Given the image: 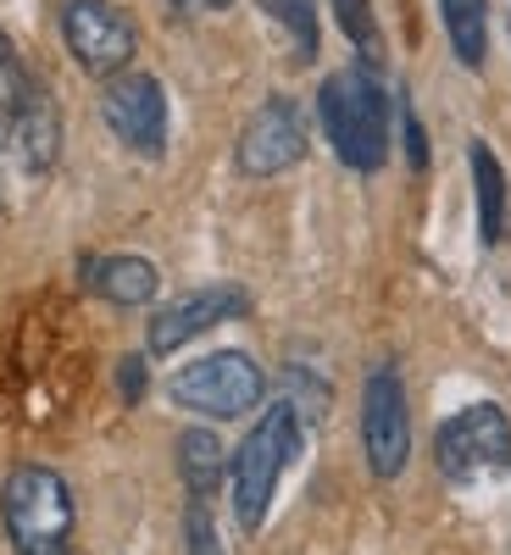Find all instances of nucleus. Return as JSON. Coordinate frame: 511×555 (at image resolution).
<instances>
[{"mask_svg": "<svg viewBox=\"0 0 511 555\" xmlns=\"http://www.w3.org/2000/svg\"><path fill=\"white\" fill-rule=\"evenodd\" d=\"M7 151L23 172H51L56 151H62V122L56 106L39 83H28L23 73H12V101H7Z\"/></svg>", "mask_w": 511, "mask_h": 555, "instance_id": "obj_11", "label": "nucleus"}, {"mask_svg": "<svg viewBox=\"0 0 511 555\" xmlns=\"http://www.w3.org/2000/svg\"><path fill=\"white\" fill-rule=\"evenodd\" d=\"M439 17H445L456 62L468 73H484V62H489V0H439Z\"/></svg>", "mask_w": 511, "mask_h": 555, "instance_id": "obj_13", "label": "nucleus"}, {"mask_svg": "<svg viewBox=\"0 0 511 555\" xmlns=\"http://www.w3.org/2000/svg\"><path fill=\"white\" fill-rule=\"evenodd\" d=\"M317 117L334 156L350 172H379L389 162V95L373 67L329 73L317 89Z\"/></svg>", "mask_w": 511, "mask_h": 555, "instance_id": "obj_1", "label": "nucleus"}, {"mask_svg": "<svg viewBox=\"0 0 511 555\" xmlns=\"http://www.w3.org/2000/svg\"><path fill=\"white\" fill-rule=\"evenodd\" d=\"M261 12L290 34L295 62H317V0H261Z\"/></svg>", "mask_w": 511, "mask_h": 555, "instance_id": "obj_17", "label": "nucleus"}, {"mask_svg": "<svg viewBox=\"0 0 511 555\" xmlns=\"http://www.w3.org/2000/svg\"><path fill=\"white\" fill-rule=\"evenodd\" d=\"M62 39H67L73 62L89 78L128 73V62L139 51V34H133L128 12L112 7V0H67V7H62Z\"/></svg>", "mask_w": 511, "mask_h": 555, "instance_id": "obj_7", "label": "nucleus"}, {"mask_svg": "<svg viewBox=\"0 0 511 555\" xmlns=\"http://www.w3.org/2000/svg\"><path fill=\"white\" fill-rule=\"evenodd\" d=\"M173 405L195 411V416H212V423H234V416L256 411L261 395H267V373L245 356V350H217V356H201L190 366H178L173 384H167Z\"/></svg>", "mask_w": 511, "mask_h": 555, "instance_id": "obj_4", "label": "nucleus"}, {"mask_svg": "<svg viewBox=\"0 0 511 555\" xmlns=\"http://www.w3.org/2000/svg\"><path fill=\"white\" fill-rule=\"evenodd\" d=\"M468 162H473V190H478V240L500 245L506 240V167L484 139L468 145Z\"/></svg>", "mask_w": 511, "mask_h": 555, "instance_id": "obj_14", "label": "nucleus"}, {"mask_svg": "<svg viewBox=\"0 0 511 555\" xmlns=\"http://www.w3.org/2000/svg\"><path fill=\"white\" fill-rule=\"evenodd\" d=\"M311 145V133H306V117L290 95H272L251 112V122L240 128V145H234V167L245 178H278V172H290Z\"/></svg>", "mask_w": 511, "mask_h": 555, "instance_id": "obj_9", "label": "nucleus"}, {"mask_svg": "<svg viewBox=\"0 0 511 555\" xmlns=\"http://www.w3.org/2000/svg\"><path fill=\"white\" fill-rule=\"evenodd\" d=\"M434 461L450 483H473L484 473L511 467V416L495 400H478L468 411H456L450 423L434 434Z\"/></svg>", "mask_w": 511, "mask_h": 555, "instance_id": "obj_5", "label": "nucleus"}, {"mask_svg": "<svg viewBox=\"0 0 511 555\" xmlns=\"http://www.w3.org/2000/svg\"><path fill=\"white\" fill-rule=\"evenodd\" d=\"M400 139H406V162L423 172L429 167V133H423V122H417V112L406 106V95H400Z\"/></svg>", "mask_w": 511, "mask_h": 555, "instance_id": "obj_19", "label": "nucleus"}, {"mask_svg": "<svg viewBox=\"0 0 511 555\" xmlns=\"http://www.w3.org/2000/svg\"><path fill=\"white\" fill-rule=\"evenodd\" d=\"M117 384H123V400H139V395H145V361H139V356L117 361Z\"/></svg>", "mask_w": 511, "mask_h": 555, "instance_id": "obj_20", "label": "nucleus"}, {"mask_svg": "<svg viewBox=\"0 0 511 555\" xmlns=\"http://www.w3.org/2000/svg\"><path fill=\"white\" fill-rule=\"evenodd\" d=\"M361 450H367L373 478H400L411 461V405L389 361L373 366L361 384Z\"/></svg>", "mask_w": 511, "mask_h": 555, "instance_id": "obj_6", "label": "nucleus"}, {"mask_svg": "<svg viewBox=\"0 0 511 555\" xmlns=\"http://www.w3.org/2000/svg\"><path fill=\"white\" fill-rule=\"evenodd\" d=\"M101 117L133 156H162L167 151V89L151 73H117L101 89Z\"/></svg>", "mask_w": 511, "mask_h": 555, "instance_id": "obj_8", "label": "nucleus"}, {"mask_svg": "<svg viewBox=\"0 0 511 555\" xmlns=\"http://www.w3.org/2000/svg\"><path fill=\"white\" fill-rule=\"evenodd\" d=\"M173 450H178V478L190 483V500H206V494L222 483V473H228L222 439H217L212 428H183Z\"/></svg>", "mask_w": 511, "mask_h": 555, "instance_id": "obj_15", "label": "nucleus"}, {"mask_svg": "<svg viewBox=\"0 0 511 555\" xmlns=\"http://www.w3.org/2000/svg\"><path fill=\"white\" fill-rule=\"evenodd\" d=\"M183 550L190 555H228L222 539H217V522L206 512V500H190V512H183Z\"/></svg>", "mask_w": 511, "mask_h": 555, "instance_id": "obj_18", "label": "nucleus"}, {"mask_svg": "<svg viewBox=\"0 0 511 555\" xmlns=\"http://www.w3.org/2000/svg\"><path fill=\"white\" fill-rule=\"evenodd\" d=\"M84 284L95 289L101 300L133 311V306H151L162 289V272L145 256H106V261H84Z\"/></svg>", "mask_w": 511, "mask_h": 555, "instance_id": "obj_12", "label": "nucleus"}, {"mask_svg": "<svg viewBox=\"0 0 511 555\" xmlns=\"http://www.w3.org/2000/svg\"><path fill=\"white\" fill-rule=\"evenodd\" d=\"M329 12H334V23L345 28V39L356 44L361 67L379 73V62H384V34H379V17H373V0H329Z\"/></svg>", "mask_w": 511, "mask_h": 555, "instance_id": "obj_16", "label": "nucleus"}, {"mask_svg": "<svg viewBox=\"0 0 511 555\" xmlns=\"http://www.w3.org/2000/svg\"><path fill=\"white\" fill-rule=\"evenodd\" d=\"M301 450V416L290 400H278L256 416V428L240 439L234 461H228V483H234V517L245 533H256L267 522V505L278 494V478Z\"/></svg>", "mask_w": 511, "mask_h": 555, "instance_id": "obj_2", "label": "nucleus"}, {"mask_svg": "<svg viewBox=\"0 0 511 555\" xmlns=\"http://www.w3.org/2000/svg\"><path fill=\"white\" fill-rule=\"evenodd\" d=\"M0 522L17 555H73V489L51 467H17L0 483Z\"/></svg>", "mask_w": 511, "mask_h": 555, "instance_id": "obj_3", "label": "nucleus"}, {"mask_svg": "<svg viewBox=\"0 0 511 555\" xmlns=\"http://www.w3.org/2000/svg\"><path fill=\"white\" fill-rule=\"evenodd\" d=\"M173 7H178L183 17H206V12H228L234 0H173Z\"/></svg>", "mask_w": 511, "mask_h": 555, "instance_id": "obj_21", "label": "nucleus"}, {"mask_svg": "<svg viewBox=\"0 0 511 555\" xmlns=\"http://www.w3.org/2000/svg\"><path fill=\"white\" fill-rule=\"evenodd\" d=\"M251 311V295L240 284H206V289H190V295H178L173 306H162L151 317V328H145V350L151 356H173L183 350L190 339L212 334L217 322H234Z\"/></svg>", "mask_w": 511, "mask_h": 555, "instance_id": "obj_10", "label": "nucleus"}]
</instances>
